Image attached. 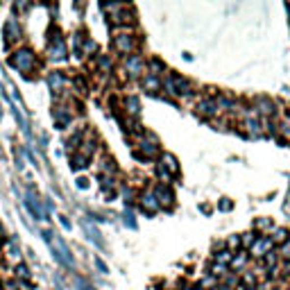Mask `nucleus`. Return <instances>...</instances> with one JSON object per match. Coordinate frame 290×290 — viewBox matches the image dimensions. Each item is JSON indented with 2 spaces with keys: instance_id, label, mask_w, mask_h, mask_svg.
Returning a JSON list of instances; mask_svg holds the SVG:
<instances>
[{
  "instance_id": "f257e3e1",
  "label": "nucleus",
  "mask_w": 290,
  "mask_h": 290,
  "mask_svg": "<svg viewBox=\"0 0 290 290\" xmlns=\"http://www.w3.org/2000/svg\"><path fill=\"white\" fill-rule=\"evenodd\" d=\"M138 48H141V39L134 30H118L113 32V39H111V50L120 57H132V54L138 53Z\"/></svg>"
},
{
  "instance_id": "f03ea898",
  "label": "nucleus",
  "mask_w": 290,
  "mask_h": 290,
  "mask_svg": "<svg viewBox=\"0 0 290 290\" xmlns=\"http://www.w3.org/2000/svg\"><path fill=\"white\" fill-rule=\"evenodd\" d=\"M43 238H46L48 247H50V252H53V256H54L57 263H61L64 267H73V265H75V259H73L68 245L61 240V236H57L54 231H48L46 229V231H43Z\"/></svg>"
},
{
  "instance_id": "7ed1b4c3",
  "label": "nucleus",
  "mask_w": 290,
  "mask_h": 290,
  "mask_svg": "<svg viewBox=\"0 0 290 290\" xmlns=\"http://www.w3.org/2000/svg\"><path fill=\"white\" fill-rule=\"evenodd\" d=\"M161 89L166 95H172V98H190L193 95V84L186 77L177 75V73L161 77Z\"/></svg>"
},
{
  "instance_id": "20e7f679",
  "label": "nucleus",
  "mask_w": 290,
  "mask_h": 290,
  "mask_svg": "<svg viewBox=\"0 0 290 290\" xmlns=\"http://www.w3.org/2000/svg\"><path fill=\"white\" fill-rule=\"evenodd\" d=\"M9 66H12L14 71L23 73L25 77H30V73L39 66V59H36V54L32 48H16V50L9 54Z\"/></svg>"
},
{
  "instance_id": "39448f33",
  "label": "nucleus",
  "mask_w": 290,
  "mask_h": 290,
  "mask_svg": "<svg viewBox=\"0 0 290 290\" xmlns=\"http://www.w3.org/2000/svg\"><path fill=\"white\" fill-rule=\"evenodd\" d=\"M66 57H68V46H66L61 32L54 27V30H50V36H48L46 59L53 61V64H59V61H66Z\"/></svg>"
},
{
  "instance_id": "423d86ee",
  "label": "nucleus",
  "mask_w": 290,
  "mask_h": 290,
  "mask_svg": "<svg viewBox=\"0 0 290 290\" xmlns=\"http://www.w3.org/2000/svg\"><path fill=\"white\" fill-rule=\"evenodd\" d=\"M123 71L130 79H143L148 75V59L143 54H132V57H125L123 59Z\"/></svg>"
},
{
  "instance_id": "0eeeda50",
  "label": "nucleus",
  "mask_w": 290,
  "mask_h": 290,
  "mask_svg": "<svg viewBox=\"0 0 290 290\" xmlns=\"http://www.w3.org/2000/svg\"><path fill=\"white\" fill-rule=\"evenodd\" d=\"M2 36H5V48H12L14 43H18L21 39H23V30H21V23H18L16 16H12L5 23V27H2Z\"/></svg>"
},
{
  "instance_id": "6e6552de",
  "label": "nucleus",
  "mask_w": 290,
  "mask_h": 290,
  "mask_svg": "<svg viewBox=\"0 0 290 290\" xmlns=\"http://www.w3.org/2000/svg\"><path fill=\"white\" fill-rule=\"evenodd\" d=\"M136 200H138L141 211H143V213H148V215H154L161 209L159 202H157V197H154V190H141Z\"/></svg>"
},
{
  "instance_id": "1a4fd4ad",
  "label": "nucleus",
  "mask_w": 290,
  "mask_h": 290,
  "mask_svg": "<svg viewBox=\"0 0 290 290\" xmlns=\"http://www.w3.org/2000/svg\"><path fill=\"white\" fill-rule=\"evenodd\" d=\"M53 118H54L57 130H66V127L73 123V118H75V111L68 109L66 105H57V107L53 109Z\"/></svg>"
},
{
  "instance_id": "9d476101",
  "label": "nucleus",
  "mask_w": 290,
  "mask_h": 290,
  "mask_svg": "<svg viewBox=\"0 0 290 290\" xmlns=\"http://www.w3.org/2000/svg\"><path fill=\"white\" fill-rule=\"evenodd\" d=\"M154 197H157L161 209H170L172 204H175V193H172L170 184H159V186H154Z\"/></svg>"
},
{
  "instance_id": "9b49d317",
  "label": "nucleus",
  "mask_w": 290,
  "mask_h": 290,
  "mask_svg": "<svg viewBox=\"0 0 290 290\" xmlns=\"http://www.w3.org/2000/svg\"><path fill=\"white\" fill-rule=\"evenodd\" d=\"M68 82H71V79H68V77H66L61 71H50V73H48V86H50V91H53V93L64 95Z\"/></svg>"
},
{
  "instance_id": "f8f14e48",
  "label": "nucleus",
  "mask_w": 290,
  "mask_h": 290,
  "mask_svg": "<svg viewBox=\"0 0 290 290\" xmlns=\"http://www.w3.org/2000/svg\"><path fill=\"white\" fill-rule=\"evenodd\" d=\"M218 111H220V109H218L215 98H202V100L197 102V113L204 116V118H211V116H215Z\"/></svg>"
},
{
  "instance_id": "ddd939ff",
  "label": "nucleus",
  "mask_w": 290,
  "mask_h": 290,
  "mask_svg": "<svg viewBox=\"0 0 290 290\" xmlns=\"http://www.w3.org/2000/svg\"><path fill=\"white\" fill-rule=\"evenodd\" d=\"M95 71L100 73V75L109 77L113 71V59H111V54H98L95 57Z\"/></svg>"
},
{
  "instance_id": "4468645a",
  "label": "nucleus",
  "mask_w": 290,
  "mask_h": 290,
  "mask_svg": "<svg viewBox=\"0 0 290 290\" xmlns=\"http://www.w3.org/2000/svg\"><path fill=\"white\" fill-rule=\"evenodd\" d=\"M159 163L166 168L168 172H170L172 177H177V175H179V163H177V159H175L170 152H161L159 154Z\"/></svg>"
},
{
  "instance_id": "2eb2a0df",
  "label": "nucleus",
  "mask_w": 290,
  "mask_h": 290,
  "mask_svg": "<svg viewBox=\"0 0 290 290\" xmlns=\"http://www.w3.org/2000/svg\"><path fill=\"white\" fill-rule=\"evenodd\" d=\"M123 107H125V113L132 116V118H138V113H141V102H138L136 95H127L123 100Z\"/></svg>"
},
{
  "instance_id": "dca6fc26",
  "label": "nucleus",
  "mask_w": 290,
  "mask_h": 290,
  "mask_svg": "<svg viewBox=\"0 0 290 290\" xmlns=\"http://www.w3.org/2000/svg\"><path fill=\"white\" fill-rule=\"evenodd\" d=\"M25 207L30 209V213L34 215L36 220L46 218V215H43V211H41V204H39V197H36L34 193H27V195H25Z\"/></svg>"
},
{
  "instance_id": "f3484780",
  "label": "nucleus",
  "mask_w": 290,
  "mask_h": 290,
  "mask_svg": "<svg viewBox=\"0 0 290 290\" xmlns=\"http://www.w3.org/2000/svg\"><path fill=\"white\" fill-rule=\"evenodd\" d=\"M71 84H73V89H75L79 95H86V93L91 91L89 79H86V75H82V73H77V75H73Z\"/></svg>"
},
{
  "instance_id": "a211bd4d",
  "label": "nucleus",
  "mask_w": 290,
  "mask_h": 290,
  "mask_svg": "<svg viewBox=\"0 0 290 290\" xmlns=\"http://www.w3.org/2000/svg\"><path fill=\"white\" fill-rule=\"evenodd\" d=\"M89 163H91V157H86V154H82V152H73L71 154V168L75 172L89 168Z\"/></svg>"
},
{
  "instance_id": "6ab92c4d",
  "label": "nucleus",
  "mask_w": 290,
  "mask_h": 290,
  "mask_svg": "<svg viewBox=\"0 0 290 290\" xmlns=\"http://www.w3.org/2000/svg\"><path fill=\"white\" fill-rule=\"evenodd\" d=\"M98 168H100V175H107V177H116V172H118V166L111 157H102Z\"/></svg>"
},
{
  "instance_id": "aec40b11",
  "label": "nucleus",
  "mask_w": 290,
  "mask_h": 290,
  "mask_svg": "<svg viewBox=\"0 0 290 290\" xmlns=\"http://www.w3.org/2000/svg\"><path fill=\"white\" fill-rule=\"evenodd\" d=\"M141 86H143V91H148V93H157V91H161V77L145 75L141 79Z\"/></svg>"
},
{
  "instance_id": "412c9836",
  "label": "nucleus",
  "mask_w": 290,
  "mask_h": 290,
  "mask_svg": "<svg viewBox=\"0 0 290 290\" xmlns=\"http://www.w3.org/2000/svg\"><path fill=\"white\" fill-rule=\"evenodd\" d=\"M163 73H166V64H163L159 57H150V59H148V75L161 77Z\"/></svg>"
},
{
  "instance_id": "4be33fe9",
  "label": "nucleus",
  "mask_w": 290,
  "mask_h": 290,
  "mask_svg": "<svg viewBox=\"0 0 290 290\" xmlns=\"http://www.w3.org/2000/svg\"><path fill=\"white\" fill-rule=\"evenodd\" d=\"M82 227H84V231H86V236H89V240H93L98 247H105V240H102V236H100V231L95 229L93 225H91L89 220H84L82 222Z\"/></svg>"
},
{
  "instance_id": "5701e85b",
  "label": "nucleus",
  "mask_w": 290,
  "mask_h": 290,
  "mask_svg": "<svg viewBox=\"0 0 290 290\" xmlns=\"http://www.w3.org/2000/svg\"><path fill=\"white\" fill-rule=\"evenodd\" d=\"M95 41L91 39V36H84L82 39V46H79V57H89L91 53H95Z\"/></svg>"
},
{
  "instance_id": "b1692460",
  "label": "nucleus",
  "mask_w": 290,
  "mask_h": 290,
  "mask_svg": "<svg viewBox=\"0 0 290 290\" xmlns=\"http://www.w3.org/2000/svg\"><path fill=\"white\" fill-rule=\"evenodd\" d=\"M157 177L161 179V184H170L172 182V175L163 166H161V163H157Z\"/></svg>"
},
{
  "instance_id": "393cba45",
  "label": "nucleus",
  "mask_w": 290,
  "mask_h": 290,
  "mask_svg": "<svg viewBox=\"0 0 290 290\" xmlns=\"http://www.w3.org/2000/svg\"><path fill=\"white\" fill-rule=\"evenodd\" d=\"M30 279V270L23 265V263H18L16 265V281H27Z\"/></svg>"
},
{
  "instance_id": "a878e982",
  "label": "nucleus",
  "mask_w": 290,
  "mask_h": 290,
  "mask_svg": "<svg viewBox=\"0 0 290 290\" xmlns=\"http://www.w3.org/2000/svg\"><path fill=\"white\" fill-rule=\"evenodd\" d=\"M123 197H125V204H127V202H134V200H136L138 193L132 188V186H127V188H123Z\"/></svg>"
},
{
  "instance_id": "bb28decb",
  "label": "nucleus",
  "mask_w": 290,
  "mask_h": 290,
  "mask_svg": "<svg viewBox=\"0 0 290 290\" xmlns=\"http://www.w3.org/2000/svg\"><path fill=\"white\" fill-rule=\"evenodd\" d=\"M125 225L130 229H136V220H134V213L132 211H125Z\"/></svg>"
},
{
  "instance_id": "cd10ccee",
  "label": "nucleus",
  "mask_w": 290,
  "mask_h": 290,
  "mask_svg": "<svg viewBox=\"0 0 290 290\" xmlns=\"http://www.w3.org/2000/svg\"><path fill=\"white\" fill-rule=\"evenodd\" d=\"M225 270H227V265H220V263L211 265V274H213V277H222V274H225Z\"/></svg>"
},
{
  "instance_id": "c85d7f7f",
  "label": "nucleus",
  "mask_w": 290,
  "mask_h": 290,
  "mask_svg": "<svg viewBox=\"0 0 290 290\" xmlns=\"http://www.w3.org/2000/svg\"><path fill=\"white\" fill-rule=\"evenodd\" d=\"M75 286H77V290H95L91 284H86L84 279H75Z\"/></svg>"
},
{
  "instance_id": "c756f323",
  "label": "nucleus",
  "mask_w": 290,
  "mask_h": 290,
  "mask_svg": "<svg viewBox=\"0 0 290 290\" xmlns=\"http://www.w3.org/2000/svg\"><path fill=\"white\" fill-rule=\"evenodd\" d=\"M95 267H98L102 274H107V272H109V267L105 265V261H100V259H95Z\"/></svg>"
},
{
  "instance_id": "7c9ffc66",
  "label": "nucleus",
  "mask_w": 290,
  "mask_h": 290,
  "mask_svg": "<svg viewBox=\"0 0 290 290\" xmlns=\"http://www.w3.org/2000/svg\"><path fill=\"white\" fill-rule=\"evenodd\" d=\"M77 188H89V179H86V177H79V179H77Z\"/></svg>"
},
{
  "instance_id": "2f4dec72",
  "label": "nucleus",
  "mask_w": 290,
  "mask_h": 290,
  "mask_svg": "<svg viewBox=\"0 0 290 290\" xmlns=\"http://www.w3.org/2000/svg\"><path fill=\"white\" fill-rule=\"evenodd\" d=\"M220 209H222V211H229V209H231V202H220Z\"/></svg>"
},
{
  "instance_id": "473e14b6",
  "label": "nucleus",
  "mask_w": 290,
  "mask_h": 290,
  "mask_svg": "<svg viewBox=\"0 0 290 290\" xmlns=\"http://www.w3.org/2000/svg\"><path fill=\"white\" fill-rule=\"evenodd\" d=\"M59 220H61V225H64L66 229H71V220H68V218H64V215H61Z\"/></svg>"
},
{
  "instance_id": "72a5a7b5",
  "label": "nucleus",
  "mask_w": 290,
  "mask_h": 290,
  "mask_svg": "<svg viewBox=\"0 0 290 290\" xmlns=\"http://www.w3.org/2000/svg\"><path fill=\"white\" fill-rule=\"evenodd\" d=\"M0 238L5 240V229H2V225H0Z\"/></svg>"
}]
</instances>
